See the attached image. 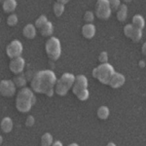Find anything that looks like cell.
<instances>
[{"label":"cell","mask_w":146,"mask_h":146,"mask_svg":"<svg viewBox=\"0 0 146 146\" xmlns=\"http://www.w3.org/2000/svg\"><path fill=\"white\" fill-rule=\"evenodd\" d=\"M45 51L50 60H58L62 55V46L60 40L56 37H50L45 44Z\"/></svg>","instance_id":"5b68a950"},{"label":"cell","mask_w":146,"mask_h":146,"mask_svg":"<svg viewBox=\"0 0 146 146\" xmlns=\"http://www.w3.org/2000/svg\"><path fill=\"white\" fill-rule=\"evenodd\" d=\"M16 93V86L12 80H2L0 82V95L10 98Z\"/></svg>","instance_id":"ba28073f"},{"label":"cell","mask_w":146,"mask_h":146,"mask_svg":"<svg viewBox=\"0 0 146 146\" xmlns=\"http://www.w3.org/2000/svg\"><path fill=\"white\" fill-rule=\"evenodd\" d=\"M96 114H98V117L100 120H106L108 117H109L110 111H109V109H108V107H106V106H100L98 109V112H96Z\"/></svg>","instance_id":"ffe728a7"},{"label":"cell","mask_w":146,"mask_h":146,"mask_svg":"<svg viewBox=\"0 0 146 146\" xmlns=\"http://www.w3.org/2000/svg\"><path fill=\"white\" fill-rule=\"evenodd\" d=\"M75 76L71 73H63L58 80H56V86L54 88L56 95L63 96L68 93L74 84Z\"/></svg>","instance_id":"277c9868"},{"label":"cell","mask_w":146,"mask_h":146,"mask_svg":"<svg viewBox=\"0 0 146 146\" xmlns=\"http://www.w3.org/2000/svg\"><path fill=\"white\" fill-rule=\"evenodd\" d=\"M35 101H36V98L32 90L28 88H23L17 95L16 107L20 112L27 113L34 105Z\"/></svg>","instance_id":"7a4b0ae2"},{"label":"cell","mask_w":146,"mask_h":146,"mask_svg":"<svg viewBox=\"0 0 146 146\" xmlns=\"http://www.w3.org/2000/svg\"><path fill=\"white\" fill-rule=\"evenodd\" d=\"M48 22V20H47V18L45 17L44 15H42V16H40V17L37 19L36 21H35V27H37V28H41L42 27H43L45 23Z\"/></svg>","instance_id":"cb8c5ba5"},{"label":"cell","mask_w":146,"mask_h":146,"mask_svg":"<svg viewBox=\"0 0 146 146\" xmlns=\"http://www.w3.org/2000/svg\"><path fill=\"white\" fill-rule=\"evenodd\" d=\"M68 146H78V144H76V143H71V144H69Z\"/></svg>","instance_id":"e575fe53"},{"label":"cell","mask_w":146,"mask_h":146,"mask_svg":"<svg viewBox=\"0 0 146 146\" xmlns=\"http://www.w3.org/2000/svg\"><path fill=\"white\" fill-rule=\"evenodd\" d=\"M111 9L108 0H98L96 5V16L100 20H108L111 16Z\"/></svg>","instance_id":"8992f818"},{"label":"cell","mask_w":146,"mask_h":146,"mask_svg":"<svg viewBox=\"0 0 146 146\" xmlns=\"http://www.w3.org/2000/svg\"><path fill=\"white\" fill-rule=\"evenodd\" d=\"M53 32H54L53 23H52L51 22H49V21L43 25V27L40 28V33H41L42 36H44V37H50V36H52Z\"/></svg>","instance_id":"9a60e30c"},{"label":"cell","mask_w":146,"mask_h":146,"mask_svg":"<svg viewBox=\"0 0 146 146\" xmlns=\"http://www.w3.org/2000/svg\"><path fill=\"white\" fill-rule=\"evenodd\" d=\"M56 76L52 70H41L37 72L31 80V90L37 94H44L47 96H53L55 93Z\"/></svg>","instance_id":"6da1fadb"},{"label":"cell","mask_w":146,"mask_h":146,"mask_svg":"<svg viewBox=\"0 0 146 146\" xmlns=\"http://www.w3.org/2000/svg\"><path fill=\"white\" fill-rule=\"evenodd\" d=\"M125 82H126V78H125L124 75L121 74V73L115 72L114 74H113V76L111 77V79H110L109 84L108 85L113 89H118L123 86L125 84Z\"/></svg>","instance_id":"7c38bea8"},{"label":"cell","mask_w":146,"mask_h":146,"mask_svg":"<svg viewBox=\"0 0 146 146\" xmlns=\"http://www.w3.org/2000/svg\"><path fill=\"white\" fill-rule=\"evenodd\" d=\"M18 23V17L15 14H11L10 16H8L7 18V25L10 27H14Z\"/></svg>","instance_id":"4316f807"},{"label":"cell","mask_w":146,"mask_h":146,"mask_svg":"<svg viewBox=\"0 0 146 146\" xmlns=\"http://www.w3.org/2000/svg\"><path fill=\"white\" fill-rule=\"evenodd\" d=\"M52 146H63V145H62V143L60 142V141L56 140V141H55V142H53Z\"/></svg>","instance_id":"4dcf8cb0"},{"label":"cell","mask_w":146,"mask_h":146,"mask_svg":"<svg viewBox=\"0 0 146 146\" xmlns=\"http://www.w3.org/2000/svg\"><path fill=\"white\" fill-rule=\"evenodd\" d=\"M106 146H116V144H115V143H113V142H109Z\"/></svg>","instance_id":"836d02e7"},{"label":"cell","mask_w":146,"mask_h":146,"mask_svg":"<svg viewBox=\"0 0 146 146\" xmlns=\"http://www.w3.org/2000/svg\"><path fill=\"white\" fill-rule=\"evenodd\" d=\"M53 9H54V13H55V15L56 17H60L63 14V12H64V6L58 4V2H56V3L54 4Z\"/></svg>","instance_id":"603a6c76"},{"label":"cell","mask_w":146,"mask_h":146,"mask_svg":"<svg viewBox=\"0 0 146 146\" xmlns=\"http://www.w3.org/2000/svg\"><path fill=\"white\" fill-rule=\"evenodd\" d=\"M34 122L35 120L32 116H28L27 118V121H25V125H27V127H32L34 125Z\"/></svg>","instance_id":"f546056e"},{"label":"cell","mask_w":146,"mask_h":146,"mask_svg":"<svg viewBox=\"0 0 146 146\" xmlns=\"http://www.w3.org/2000/svg\"><path fill=\"white\" fill-rule=\"evenodd\" d=\"M115 73L114 68L109 63H101L98 67L93 70V76L94 78L98 79L101 84L108 85L109 81Z\"/></svg>","instance_id":"3957f363"},{"label":"cell","mask_w":146,"mask_h":146,"mask_svg":"<svg viewBox=\"0 0 146 146\" xmlns=\"http://www.w3.org/2000/svg\"><path fill=\"white\" fill-rule=\"evenodd\" d=\"M145 45H146V44L144 43V44H143V46H142V54H143V55H145V54H146L145 53V47H146Z\"/></svg>","instance_id":"d6a6232c"},{"label":"cell","mask_w":146,"mask_h":146,"mask_svg":"<svg viewBox=\"0 0 146 146\" xmlns=\"http://www.w3.org/2000/svg\"><path fill=\"white\" fill-rule=\"evenodd\" d=\"M17 5L18 3L16 0H5V1H3L2 7H3V11L5 13H12L16 10Z\"/></svg>","instance_id":"2e32d148"},{"label":"cell","mask_w":146,"mask_h":146,"mask_svg":"<svg viewBox=\"0 0 146 146\" xmlns=\"http://www.w3.org/2000/svg\"><path fill=\"white\" fill-rule=\"evenodd\" d=\"M23 34L25 37H27V39H33L35 36H36V29H35V27L31 23L29 25H27L23 29Z\"/></svg>","instance_id":"5bb4252c"},{"label":"cell","mask_w":146,"mask_h":146,"mask_svg":"<svg viewBox=\"0 0 146 146\" xmlns=\"http://www.w3.org/2000/svg\"><path fill=\"white\" fill-rule=\"evenodd\" d=\"M88 89V79L84 75H78L75 76L74 84L72 86V92L75 96L79 94L80 92Z\"/></svg>","instance_id":"30bf717a"},{"label":"cell","mask_w":146,"mask_h":146,"mask_svg":"<svg viewBox=\"0 0 146 146\" xmlns=\"http://www.w3.org/2000/svg\"><path fill=\"white\" fill-rule=\"evenodd\" d=\"M124 34L133 42H138L142 38V30L137 29L131 25H127L124 27Z\"/></svg>","instance_id":"9c48e42d"},{"label":"cell","mask_w":146,"mask_h":146,"mask_svg":"<svg viewBox=\"0 0 146 146\" xmlns=\"http://www.w3.org/2000/svg\"><path fill=\"white\" fill-rule=\"evenodd\" d=\"M0 127H1V129L4 133H10L12 129H13V121H12V119L9 118V117H5V118L2 119Z\"/></svg>","instance_id":"e0dca14e"},{"label":"cell","mask_w":146,"mask_h":146,"mask_svg":"<svg viewBox=\"0 0 146 146\" xmlns=\"http://www.w3.org/2000/svg\"><path fill=\"white\" fill-rule=\"evenodd\" d=\"M23 44H22V42L19 41V40H14V41H12L6 48L7 56L10 58H12V60L21 56V55L23 54Z\"/></svg>","instance_id":"52a82bcc"},{"label":"cell","mask_w":146,"mask_h":146,"mask_svg":"<svg viewBox=\"0 0 146 146\" xmlns=\"http://www.w3.org/2000/svg\"><path fill=\"white\" fill-rule=\"evenodd\" d=\"M0 23H1V19H0Z\"/></svg>","instance_id":"8d00e7d4"},{"label":"cell","mask_w":146,"mask_h":146,"mask_svg":"<svg viewBox=\"0 0 146 146\" xmlns=\"http://www.w3.org/2000/svg\"><path fill=\"white\" fill-rule=\"evenodd\" d=\"M13 82H14V84H15L16 87H20V88L25 87V84H27V80H25L23 75H19V76H16L15 78H14Z\"/></svg>","instance_id":"7402d4cb"},{"label":"cell","mask_w":146,"mask_h":146,"mask_svg":"<svg viewBox=\"0 0 146 146\" xmlns=\"http://www.w3.org/2000/svg\"><path fill=\"white\" fill-rule=\"evenodd\" d=\"M120 5H121V2L119 0H109V6L111 12H117Z\"/></svg>","instance_id":"83f0119b"},{"label":"cell","mask_w":146,"mask_h":146,"mask_svg":"<svg viewBox=\"0 0 146 146\" xmlns=\"http://www.w3.org/2000/svg\"><path fill=\"white\" fill-rule=\"evenodd\" d=\"M135 28H137V29H140L142 30L143 27H144L145 25V22H144V19H143L142 16L140 15H135L133 16V25Z\"/></svg>","instance_id":"d6986e66"},{"label":"cell","mask_w":146,"mask_h":146,"mask_svg":"<svg viewBox=\"0 0 146 146\" xmlns=\"http://www.w3.org/2000/svg\"><path fill=\"white\" fill-rule=\"evenodd\" d=\"M127 17H128V7L127 5H120L119 9L117 10V19H118L119 22L123 23L127 20Z\"/></svg>","instance_id":"ac0fdd59"},{"label":"cell","mask_w":146,"mask_h":146,"mask_svg":"<svg viewBox=\"0 0 146 146\" xmlns=\"http://www.w3.org/2000/svg\"><path fill=\"white\" fill-rule=\"evenodd\" d=\"M53 135L49 133H46L41 137V146H52L53 144Z\"/></svg>","instance_id":"44dd1931"},{"label":"cell","mask_w":146,"mask_h":146,"mask_svg":"<svg viewBox=\"0 0 146 146\" xmlns=\"http://www.w3.org/2000/svg\"><path fill=\"white\" fill-rule=\"evenodd\" d=\"M82 35L86 39H92L96 35V27L93 23H86L82 27Z\"/></svg>","instance_id":"4fadbf2b"},{"label":"cell","mask_w":146,"mask_h":146,"mask_svg":"<svg viewBox=\"0 0 146 146\" xmlns=\"http://www.w3.org/2000/svg\"><path fill=\"white\" fill-rule=\"evenodd\" d=\"M108 60V54L106 52H101L98 56V62L100 63H107Z\"/></svg>","instance_id":"f1b7e54d"},{"label":"cell","mask_w":146,"mask_h":146,"mask_svg":"<svg viewBox=\"0 0 146 146\" xmlns=\"http://www.w3.org/2000/svg\"><path fill=\"white\" fill-rule=\"evenodd\" d=\"M1 141H2V136H0V143H1Z\"/></svg>","instance_id":"d590c367"},{"label":"cell","mask_w":146,"mask_h":146,"mask_svg":"<svg viewBox=\"0 0 146 146\" xmlns=\"http://www.w3.org/2000/svg\"><path fill=\"white\" fill-rule=\"evenodd\" d=\"M94 20H95V14L92 11H87L84 14V21L87 23H93Z\"/></svg>","instance_id":"d4e9b609"},{"label":"cell","mask_w":146,"mask_h":146,"mask_svg":"<svg viewBox=\"0 0 146 146\" xmlns=\"http://www.w3.org/2000/svg\"><path fill=\"white\" fill-rule=\"evenodd\" d=\"M25 58H22V56H19V58H13L11 60L10 63H9V68L14 74H21L23 69H25Z\"/></svg>","instance_id":"8fae6325"},{"label":"cell","mask_w":146,"mask_h":146,"mask_svg":"<svg viewBox=\"0 0 146 146\" xmlns=\"http://www.w3.org/2000/svg\"><path fill=\"white\" fill-rule=\"evenodd\" d=\"M76 96H77V98H78L79 100H81V101H85V100H88V98H89V96H90V94H89L88 89H86V90H84V91L80 92L79 94H77Z\"/></svg>","instance_id":"484cf974"},{"label":"cell","mask_w":146,"mask_h":146,"mask_svg":"<svg viewBox=\"0 0 146 146\" xmlns=\"http://www.w3.org/2000/svg\"><path fill=\"white\" fill-rule=\"evenodd\" d=\"M56 2H58V4H60V5H63V6H64V4L68 3L67 0H58V1H56Z\"/></svg>","instance_id":"1f68e13d"}]
</instances>
